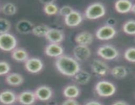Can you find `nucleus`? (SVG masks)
<instances>
[{
    "label": "nucleus",
    "instance_id": "f257e3e1",
    "mask_svg": "<svg viewBox=\"0 0 135 105\" xmlns=\"http://www.w3.org/2000/svg\"><path fill=\"white\" fill-rule=\"evenodd\" d=\"M55 65L61 74L68 77H73L80 70L79 61L69 55H63L56 59Z\"/></svg>",
    "mask_w": 135,
    "mask_h": 105
},
{
    "label": "nucleus",
    "instance_id": "f03ea898",
    "mask_svg": "<svg viewBox=\"0 0 135 105\" xmlns=\"http://www.w3.org/2000/svg\"><path fill=\"white\" fill-rule=\"evenodd\" d=\"M106 13V9L104 4L100 2L93 3L86 9L84 17L87 19L96 20L104 17Z\"/></svg>",
    "mask_w": 135,
    "mask_h": 105
},
{
    "label": "nucleus",
    "instance_id": "7ed1b4c3",
    "mask_svg": "<svg viewBox=\"0 0 135 105\" xmlns=\"http://www.w3.org/2000/svg\"><path fill=\"white\" fill-rule=\"evenodd\" d=\"M117 88L112 82L106 80H101L96 83L95 91L101 97H109L116 93Z\"/></svg>",
    "mask_w": 135,
    "mask_h": 105
},
{
    "label": "nucleus",
    "instance_id": "20e7f679",
    "mask_svg": "<svg viewBox=\"0 0 135 105\" xmlns=\"http://www.w3.org/2000/svg\"><path fill=\"white\" fill-rule=\"evenodd\" d=\"M98 56L107 60H112L117 59L119 55L118 50L112 45H103L97 50Z\"/></svg>",
    "mask_w": 135,
    "mask_h": 105
},
{
    "label": "nucleus",
    "instance_id": "39448f33",
    "mask_svg": "<svg viewBox=\"0 0 135 105\" xmlns=\"http://www.w3.org/2000/svg\"><path fill=\"white\" fill-rule=\"evenodd\" d=\"M17 40L15 37L10 33L0 35V49L6 52L13 51L17 48Z\"/></svg>",
    "mask_w": 135,
    "mask_h": 105
},
{
    "label": "nucleus",
    "instance_id": "423d86ee",
    "mask_svg": "<svg viewBox=\"0 0 135 105\" xmlns=\"http://www.w3.org/2000/svg\"><path fill=\"white\" fill-rule=\"evenodd\" d=\"M91 69L95 75L99 77L105 76L110 72V68L104 60L94 59L91 62Z\"/></svg>",
    "mask_w": 135,
    "mask_h": 105
},
{
    "label": "nucleus",
    "instance_id": "0eeeda50",
    "mask_svg": "<svg viewBox=\"0 0 135 105\" xmlns=\"http://www.w3.org/2000/svg\"><path fill=\"white\" fill-rule=\"evenodd\" d=\"M117 30L115 27L105 24L99 28L96 32V37L102 41H106L112 39L115 36Z\"/></svg>",
    "mask_w": 135,
    "mask_h": 105
},
{
    "label": "nucleus",
    "instance_id": "6e6552de",
    "mask_svg": "<svg viewBox=\"0 0 135 105\" xmlns=\"http://www.w3.org/2000/svg\"><path fill=\"white\" fill-rule=\"evenodd\" d=\"M25 68L31 74L39 73L44 68V63L39 58H29L25 62Z\"/></svg>",
    "mask_w": 135,
    "mask_h": 105
},
{
    "label": "nucleus",
    "instance_id": "1a4fd4ad",
    "mask_svg": "<svg viewBox=\"0 0 135 105\" xmlns=\"http://www.w3.org/2000/svg\"><path fill=\"white\" fill-rule=\"evenodd\" d=\"M74 58L79 62H84L91 56V51L88 46L77 45L73 49Z\"/></svg>",
    "mask_w": 135,
    "mask_h": 105
},
{
    "label": "nucleus",
    "instance_id": "9d476101",
    "mask_svg": "<svg viewBox=\"0 0 135 105\" xmlns=\"http://www.w3.org/2000/svg\"><path fill=\"white\" fill-rule=\"evenodd\" d=\"M44 52L47 56L57 59L63 55L64 49L63 47L58 43H49L45 47Z\"/></svg>",
    "mask_w": 135,
    "mask_h": 105
},
{
    "label": "nucleus",
    "instance_id": "9b49d317",
    "mask_svg": "<svg viewBox=\"0 0 135 105\" xmlns=\"http://www.w3.org/2000/svg\"><path fill=\"white\" fill-rule=\"evenodd\" d=\"M37 100L34 92L25 91L17 96V101L22 105H32Z\"/></svg>",
    "mask_w": 135,
    "mask_h": 105
},
{
    "label": "nucleus",
    "instance_id": "f8f14e48",
    "mask_svg": "<svg viewBox=\"0 0 135 105\" xmlns=\"http://www.w3.org/2000/svg\"><path fill=\"white\" fill-rule=\"evenodd\" d=\"M37 100L40 101H47L53 96V90L47 85H41L34 91Z\"/></svg>",
    "mask_w": 135,
    "mask_h": 105
},
{
    "label": "nucleus",
    "instance_id": "ddd939ff",
    "mask_svg": "<svg viewBox=\"0 0 135 105\" xmlns=\"http://www.w3.org/2000/svg\"><path fill=\"white\" fill-rule=\"evenodd\" d=\"M50 43H59L64 39L65 34L62 30L57 28H50L45 37Z\"/></svg>",
    "mask_w": 135,
    "mask_h": 105
},
{
    "label": "nucleus",
    "instance_id": "4468645a",
    "mask_svg": "<svg viewBox=\"0 0 135 105\" xmlns=\"http://www.w3.org/2000/svg\"><path fill=\"white\" fill-rule=\"evenodd\" d=\"M83 17L80 12L74 10L65 17V23L69 27H76L83 22Z\"/></svg>",
    "mask_w": 135,
    "mask_h": 105
},
{
    "label": "nucleus",
    "instance_id": "2eb2a0df",
    "mask_svg": "<svg viewBox=\"0 0 135 105\" xmlns=\"http://www.w3.org/2000/svg\"><path fill=\"white\" fill-rule=\"evenodd\" d=\"M75 39L78 45L88 46L93 42L94 36L89 32L84 31L76 34Z\"/></svg>",
    "mask_w": 135,
    "mask_h": 105
},
{
    "label": "nucleus",
    "instance_id": "dca6fc26",
    "mask_svg": "<svg viewBox=\"0 0 135 105\" xmlns=\"http://www.w3.org/2000/svg\"><path fill=\"white\" fill-rule=\"evenodd\" d=\"M17 101V96L11 90L3 91L0 93V102L5 105H11Z\"/></svg>",
    "mask_w": 135,
    "mask_h": 105
},
{
    "label": "nucleus",
    "instance_id": "f3484780",
    "mask_svg": "<svg viewBox=\"0 0 135 105\" xmlns=\"http://www.w3.org/2000/svg\"><path fill=\"white\" fill-rule=\"evenodd\" d=\"M34 24L26 19L20 20L16 24V30L21 34H28L32 32Z\"/></svg>",
    "mask_w": 135,
    "mask_h": 105
},
{
    "label": "nucleus",
    "instance_id": "a211bd4d",
    "mask_svg": "<svg viewBox=\"0 0 135 105\" xmlns=\"http://www.w3.org/2000/svg\"><path fill=\"white\" fill-rule=\"evenodd\" d=\"M5 81L11 86H19L24 82V77L22 75L16 72L9 73L5 77Z\"/></svg>",
    "mask_w": 135,
    "mask_h": 105
},
{
    "label": "nucleus",
    "instance_id": "6ab92c4d",
    "mask_svg": "<svg viewBox=\"0 0 135 105\" xmlns=\"http://www.w3.org/2000/svg\"><path fill=\"white\" fill-rule=\"evenodd\" d=\"M133 3L129 0H119L115 3L116 11L121 14H125L131 11Z\"/></svg>",
    "mask_w": 135,
    "mask_h": 105
},
{
    "label": "nucleus",
    "instance_id": "aec40b11",
    "mask_svg": "<svg viewBox=\"0 0 135 105\" xmlns=\"http://www.w3.org/2000/svg\"><path fill=\"white\" fill-rule=\"evenodd\" d=\"M11 56L13 60L20 62H25L28 57V53L23 48H16L11 52Z\"/></svg>",
    "mask_w": 135,
    "mask_h": 105
},
{
    "label": "nucleus",
    "instance_id": "412c9836",
    "mask_svg": "<svg viewBox=\"0 0 135 105\" xmlns=\"http://www.w3.org/2000/svg\"><path fill=\"white\" fill-rule=\"evenodd\" d=\"M80 89L76 85H68L63 89V94L67 98H75L80 94Z\"/></svg>",
    "mask_w": 135,
    "mask_h": 105
},
{
    "label": "nucleus",
    "instance_id": "4be33fe9",
    "mask_svg": "<svg viewBox=\"0 0 135 105\" xmlns=\"http://www.w3.org/2000/svg\"><path fill=\"white\" fill-rule=\"evenodd\" d=\"M91 74L86 70H80L73 77L74 81L79 85H86L91 80Z\"/></svg>",
    "mask_w": 135,
    "mask_h": 105
},
{
    "label": "nucleus",
    "instance_id": "5701e85b",
    "mask_svg": "<svg viewBox=\"0 0 135 105\" xmlns=\"http://www.w3.org/2000/svg\"><path fill=\"white\" fill-rule=\"evenodd\" d=\"M110 74L115 78L121 80L127 76L128 72L127 68L124 66H116L110 70Z\"/></svg>",
    "mask_w": 135,
    "mask_h": 105
},
{
    "label": "nucleus",
    "instance_id": "b1692460",
    "mask_svg": "<svg viewBox=\"0 0 135 105\" xmlns=\"http://www.w3.org/2000/svg\"><path fill=\"white\" fill-rule=\"evenodd\" d=\"M44 3V11L47 15L52 16L59 13V9L58 8L57 5L54 3V1H46V2H43Z\"/></svg>",
    "mask_w": 135,
    "mask_h": 105
},
{
    "label": "nucleus",
    "instance_id": "393cba45",
    "mask_svg": "<svg viewBox=\"0 0 135 105\" xmlns=\"http://www.w3.org/2000/svg\"><path fill=\"white\" fill-rule=\"evenodd\" d=\"M50 29V28L47 25L44 24H38L34 26L32 33L38 38L46 37Z\"/></svg>",
    "mask_w": 135,
    "mask_h": 105
},
{
    "label": "nucleus",
    "instance_id": "a878e982",
    "mask_svg": "<svg viewBox=\"0 0 135 105\" xmlns=\"http://www.w3.org/2000/svg\"><path fill=\"white\" fill-rule=\"evenodd\" d=\"M1 11L7 16H13L17 13V8L13 3H6L1 7Z\"/></svg>",
    "mask_w": 135,
    "mask_h": 105
},
{
    "label": "nucleus",
    "instance_id": "bb28decb",
    "mask_svg": "<svg viewBox=\"0 0 135 105\" xmlns=\"http://www.w3.org/2000/svg\"><path fill=\"white\" fill-rule=\"evenodd\" d=\"M123 30L129 35H135V20L131 19L126 21L123 25Z\"/></svg>",
    "mask_w": 135,
    "mask_h": 105
},
{
    "label": "nucleus",
    "instance_id": "cd10ccee",
    "mask_svg": "<svg viewBox=\"0 0 135 105\" xmlns=\"http://www.w3.org/2000/svg\"><path fill=\"white\" fill-rule=\"evenodd\" d=\"M11 29V23L6 18H0V35L9 33Z\"/></svg>",
    "mask_w": 135,
    "mask_h": 105
},
{
    "label": "nucleus",
    "instance_id": "c85d7f7f",
    "mask_svg": "<svg viewBox=\"0 0 135 105\" xmlns=\"http://www.w3.org/2000/svg\"><path fill=\"white\" fill-rule=\"evenodd\" d=\"M124 57L127 61L135 63V47H129L124 52Z\"/></svg>",
    "mask_w": 135,
    "mask_h": 105
},
{
    "label": "nucleus",
    "instance_id": "c756f323",
    "mask_svg": "<svg viewBox=\"0 0 135 105\" xmlns=\"http://www.w3.org/2000/svg\"><path fill=\"white\" fill-rule=\"evenodd\" d=\"M11 70V66L7 62L0 61V76L7 75Z\"/></svg>",
    "mask_w": 135,
    "mask_h": 105
},
{
    "label": "nucleus",
    "instance_id": "7c9ffc66",
    "mask_svg": "<svg viewBox=\"0 0 135 105\" xmlns=\"http://www.w3.org/2000/svg\"><path fill=\"white\" fill-rule=\"evenodd\" d=\"M73 9L69 5H64V6L61 7L59 10V14L60 15L63 16L64 17H67V15L72 13L73 11Z\"/></svg>",
    "mask_w": 135,
    "mask_h": 105
},
{
    "label": "nucleus",
    "instance_id": "2f4dec72",
    "mask_svg": "<svg viewBox=\"0 0 135 105\" xmlns=\"http://www.w3.org/2000/svg\"><path fill=\"white\" fill-rule=\"evenodd\" d=\"M61 105H80L75 98H67L62 102Z\"/></svg>",
    "mask_w": 135,
    "mask_h": 105
},
{
    "label": "nucleus",
    "instance_id": "473e14b6",
    "mask_svg": "<svg viewBox=\"0 0 135 105\" xmlns=\"http://www.w3.org/2000/svg\"><path fill=\"white\" fill-rule=\"evenodd\" d=\"M117 24V21L114 18H112V17H110V18H108L106 20V24L108 25V26H112V27H114L115 26V24Z\"/></svg>",
    "mask_w": 135,
    "mask_h": 105
},
{
    "label": "nucleus",
    "instance_id": "72a5a7b5",
    "mask_svg": "<svg viewBox=\"0 0 135 105\" xmlns=\"http://www.w3.org/2000/svg\"><path fill=\"white\" fill-rule=\"evenodd\" d=\"M84 105H103L101 102L97 101H90L87 102Z\"/></svg>",
    "mask_w": 135,
    "mask_h": 105
},
{
    "label": "nucleus",
    "instance_id": "f704fd0d",
    "mask_svg": "<svg viewBox=\"0 0 135 105\" xmlns=\"http://www.w3.org/2000/svg\"><path fill=\"white\" fill-rule=\"evenodd\" d=\"M112 105H129L127 102L124 101H117L113 102Z\"/></svg>",
    "mask_w": 135,
    "mask_h": 105
},
{
    "label": "nucleus",
    "instance_id": "c9c22d12",
    "mask_svg": "<svg viewBox=\"0 0 135 105\" xmlns=\"http://www.w3.org/2000/svg\"><path fill=\"white\" fill-rule=\"evenodd\" d=\"M131 12L133 13L134 14H135V3H134L133 5V7H132V9H131Z\"/></svg>",
    "mask_w": 135,
    "mask_h": 105
}]
</instances>
